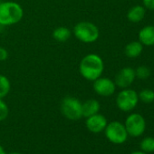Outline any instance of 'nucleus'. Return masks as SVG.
I'll use <instances>...</instances> for the list:
<instances>
[{
  "instance_id": "1",
  "label": "nucleus",
  "mask_w": 154,
  "mask_h": 154,
  "mask_svg": "<svg viewBox=\"0 0 154 154\" xmlns=\"http://www.w3.org/2000/svg\"><path fill=\"white\" fill-rule=\"evenodd\" d=\"M104 63L102 57L96 54H88L82 58L79 63V72L87 81L94 82L102 76Z\"/></svg>"
},
{
  "instance_id": "2",
  "label": "nucleus",
  "mask_w": 154,
  "mask_h": 154,
  "mask_svg": "<svg viewBox=\"0 0 154 154\" xmlns=\"http://www.w3.org/2000/svg\"><path fill=\"white\" fill-rule=\"evenodd\" d=\"M24 17L20 4L13 1L0 2V26H10L18 24Z\"/></svg>"
},
{
  "instance_id": "3",
  "label": "nucleus",
  "mask_w": 154,
  "mask_h": 154,
  "mask_svg": "<svg viewBox=\"0 0 154 154\" xmlns=\"http://www.w3.org/2000/svg\"><path fill=\"white\" fill-rule=\"evenodd\" d=\"M73 35L77 40L85 44H92L98 40L100 31L97 26L89 21H81L73 27Z\"/></svg>"
},
{
  "instance_id": "4",
  "label": "nucleus",
  "mask_w": 154,
  "mask_h": 154,
  "mask_svg": "<svg viewBox=\"0 0 154 154\" xmlns=\"http://www.w3.org/2000/svg\"><path fill=\"white\" fill-rule=\"evenodd\" d=\"M62 114L70 121H78L83 117L82 103L75 97L66 96L60 104Z\"/></svg>"
},
{
  "instance_id": "5",
  "label": "nucleus",
  "mask_w": 154,
  "mask_h": 154,
  "mask_svg": "<svg viewBox=\"0 0 154 154\" xmlns=\"http://www.w3.org/2000/svg\"><path fill=\"white\" fill-rule=\"evenodd\" d=\"M104 131L106 138L114 144H122L128 138V133L124 124L117 121L112 122L109 124L107 123Z\"/></svg>"
},
{
  "instance_id": "6",
  "label": "nucleus",
  "mask_w": 154,
  "mask_h": 154,
  "mask_svg": "<svg viewBox=\"0 0 154 154\" xmlns=\"http://www.w3.org/2000/svg\"><path fill=\"white\" fill-rule=\"evenodd\" d=\"M139 102L138 94L131 89H123L116 97L117 107L122 112H130L133 110Z\"/></svg>"
},
{
  "instance_id": "7",
  "label": "nucleus",
  "mask_w": 154,
  "mask_h": 154,
  "mask_svg": "<svg viewBox=\"0 0 154 154\" xmlns=\"http://www.w3.org/2000/svg\"><path fill=\"white\" fill-rule=\"evenodd\" d=\"M124 126L128 135L131 137H139L143 134L146 128V122L140 114L132 113L127 117Z\"/></svg>"
},
{
  "instance_id": "8",
  "label": "nucleus",
  "mask_w": 154,
  "mask_h": 154,
  "mask_svg": "<svg viewBox=\"0 0 154 154\" xmlns=\"http://www.w3.org/2000/svg\"><path fill=\"white\" fill-rule=\"evenodd\" d=\"M94 92L103 97L111 96L114 94L116 85L115 83L107 77H99L95 81H94Z\"/></svg>"
},
{
  "instance_id": "9",
  "label": "nucleus",
  "mask_w": 154,
  "mask_h": 154,
  "mask_svg": "<svg viewBox=\"0 0 154 154\" xmlns=\"http://www.w3.org/2000/svg\"><path fill=\"white\" fill-rule=\"evenodd\" d=\"M135 77H136L135 71L131 67L122 68L117 72L115 76V79H114L115 85L120 88L125 89L133 83Z\"/></svg>"
},
{
  "instance_id": "10",
  "label": "nucleus",
  "mask_w": 154,
  "mask_h": 154,
  "mask_svg": "<svg viewBox=\"0 0 154 154\" xmlns=\"http://www.w3.org/2000/svg\"><path fill=\"white\" fill-rule=\"evenodd\" d=\"M85 125L88 131H90L91 132L99 133L104 131L107 125V120L103 115L96 113L86 119Z\"/></svg>"
},
{
  "instance_id": "11",
  "label": "nucleus",
  "mask_w": 154,
  "mask_h": 154,
  "mask_svg": "<svg viewBox=\"0 0 154 154\" xmlns=\"http://www.w3.org/2000/svg\"><path fill=\"white\" fill-rule=\"evenodd\" d=\"M101 108L100 103L95 99L86 100L82 103V113L83 117L88 118L92 115H94L99 112Z\"/></svg>"
},
{
  "instance_id": "12",
  "label": "nucleus",
  "mask_w": 154,
  "mask_h": 154,
  "mask_svg": "<svg viewBox=\"0 0 154 154\" xmlns=\"http://www.w3.org/2000/svg\"><path fill=\"white\" fill-rule=\"evenodd\" d=\"M139 40L142 45H154V26L143 27L139 33Z\"/></svg>"
},
{
  "instance_id": "13",
  "label": "nucleus",
  "mask_w": 154,
  "mask_h": 154,
  "mask_svg": "<svg viewBox=\"0 0 154 154\" xmlns=\"http://www.w3.org/2000/svg\"><path fill=\"white\" fill-rule=\"evenodd\" d=\"M145 16V9L141 6H134L132 7L127 14V18L129 21L132 23H139L144 18Z\"/></svg>"
},
{
  "instance_id": "14",
  "label": "nucleus",
  "mask_w": 154,
  "mask_h": 154,
  "mask_svg": "<svg viewBox=\"0 0 154 154\" xmlns=\"http://www.w3.org/2000/svg\"><path fill=\"white\" fill-rule=\"evenodd\" d=\"M53 38L60 43H63L68 41L71 36H72V31L65 26H59L56 27L54 31H53Z\"/></svg>"
},
{
  "instance_id": "15",
  "label": "nucleus",
  "mask_w": 154,
  "mask_h": 154,
  "mask_svg": "<svg viewBox=\"0 0 154 154\" xmlns=\"http://www.w3.org/2000/svg\"><path fill=\"white\" fill-rule=\"evenodd\" d=\"M142 52V44L140 42L133 41L129 43L124 49V53L127 57L129 58H135L138 57Z\"/></svg>"
},
{
  "instance_id": "16",
  "label": "nucleus",
  "mask_w": 154,
  "mask_h": 154,
  "mask_svg": "<svg viewBox=\"0 0 154 154\" xmlns=\"http://www.w3.org/2000/svg\"><path fill=\"white\" fill-rule=\"evenodd\" d=\"M11 90V83L4 74H0V99H4Z\"/></svg>"
},
{
  "instance_id": "17",
  "label": "nucleus",
  "mask_w": 154,
  "mask_h": 154,
  "mask_svg": "<svg viewBox=\"0 0 154 154\" xmlns=\"http://www.w3.org/2000/svg\"><path fill=\"white\" fill-rule=\"evenodd\" d=\"M140 147V149L146 153L153 152L154 151V138H152V137L144 138L141 140Z\"/></svg>"
},
{
  "instance_id": "18",
  "label": "nucleus",
  "mask_w": 154,
  "mask_h": 154,
  "mask_svg": "<svg viewBox=\"0 0 154 154\" xmlns=\"http://www.w3.org/2000/svg\"><path fill=\"white\" fill-rule=\"evenodd\" d=\"M139 99L144 103H151L154 101V92L149 89L142 90L139 94Z\"/></svg>"
},
{
  "instance_id": "19",
  "label": "nucleus",
  "mask_w": 154,
  "mask_h": 154,
  "mask_svg": "<svg viewBox=\"0 0 154 154\" xmlns=\"http://www.w3.org/2000/svg\"><path fill=\"white\" fill-rule=\"evenodd\" d=\"M135 75L138 77L139 79L140 80H145L147 78H149V75H150V71L148 67L146 66H139L136 71H135Z\"/></svg>"
},
{
  "instance_id": "20",
  "label": "nucleus",
  "mask_w": 154,
  "mask_h": 154,
  "mask_svg": "<svg viewBox=\"0 0 154 154\" xmlns=\"http://www.w3.org/2000/svg\"><path fill=\"white\" fill-rule=\"evenodd\" d=\"M9 114V108L3 99H0V122L5 121Z\"/></svg>"
},
{
  "instance_id": "21",
  "label": "nucleus",
  "mask_w": 154,
  "mask_h": 154,
  "mask_svg": "<svg viewBox=\"0 0 154 154\" xmlns=\"http://www.w3.org/2000/svg\"><path fill=\"white\" fill-rule=\"evenodd\" d=\"M8 58V52L6 48L0 46V62H5Z\"/></svg>"
},
{
  "instance_id": "22",
  "label": "nucleus",
  "mask_w": 154,
  "mask_h": 154,
  "mask_svg": "<svg viewBox=\"0 0 154 154\" xmlns=\"http://www.w3.org/2000/svg\"><path fill=\"white\" fill-rule=\"evenodd\" d=\"M144 7L149 10H154V0H143Z\"/></svg>"
},
{
  "instance_id": "23",
  "label": "nucleus",
  "mask_w": 154,
  "mask_h": 154,
  "mask_svg": "<svg viewBox=\"0 0 154 154\" xmlns=\"http://www.w3.org/2000/svg\"><path fill=\"white\" fill-rule=\"evenodd\" d=\"M0 154H6V151L1 145H0Z\"/></svg>"
},
{
  "instance_id": "24",
  "label": "nucleus",
  "mask_w": 154,
  "mask_h": 154,
  "mask_svg": "<svg viewBox=\"0 0 154 154\" xmlns=\"http://www.w3.org/2000/svg\"><path fill=\"white\" fill-rule=\"evenodd\" d=\"M131 154H147V153L141 150V151H134V152H132V153H131Z\"/></svg>"
},
{
  "instance_id": "25",
  "label": "nucleus",
  "mask_w": 154,
  "mask_h": 154,
  "mask_svg": "<svg viewBox=\"0 0 154 154\" xmlns=\"http://www.w3.org/2000/svg\"><path fill=\"white\" fill-rule=\"evenodd\" d=\"M9 154H21V153H18V152H11Z\"/></svg>"
}]
</instances>
